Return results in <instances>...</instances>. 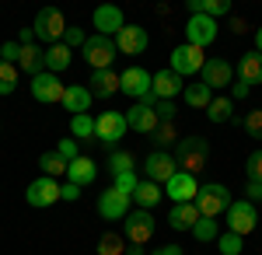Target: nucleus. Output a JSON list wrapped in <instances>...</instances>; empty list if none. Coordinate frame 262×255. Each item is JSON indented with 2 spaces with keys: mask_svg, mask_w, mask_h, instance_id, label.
<instances>
[{
  "mask_svg": "<svg viewBox=\"0 0 262 255\" xmlns=\"http://www.w3.org/2000/svg\"><path fill=\"white\" fill-rule=\"evenodd\" d=\"M32 32H35V39L56 46L67 35V18H63L56 7H42L39 14H35V21H32Z\"/></svg>",
  "mask_w": 262,
  "mask_h": 255,
  "instance_id": "3",
  "label": "nucleus"
},
{
  "mask_svg": "<svg viewBox=\"0 0 262 255\" xmlns=\"http://www.w3.org/2000/svg\"><path fill=\"white\" fill-rule=\"evenodd\" d=\"M217 39V18H206V14H192V18L185 21V42L189 46H210V42Z\"/></svg>",
  "mask_w": 262,
  "mask_h": 255,
  "instance_id": "14",
  "label": "nucleus"
},
{
  "mask_svg": "<svg viewBox=\"0 0 262 255\" xmlns=\"http://www.w3.org/2000/svg\"><path fill=\"white\" fill-rule=\"evenodd\" d=\"M18 70L21 74H32V77L46 74V49H39V46H21Z\"/></svg>",
  "mask_w": 262,
  "mask_h": 255,
  "instance_id": "24",
  "label": "nucleus"
},
{
  "mask_svg": "<svg viewBox=\"0 0 262 255\" xmlns=\"http://www.w3.org/2000/svg\"><path fill=\"white\" fill-rule=\"evenodd\" d=\"M245 175H248V182H262V151L248 154V161H245Z\"/></svg>",
  "mask_w": 262,
  "mask_h": 255,
  "instance_id": "43",
  "label": "nucleus"
},
{
  "mask_svg": "<svg viewBox=\"0 0 262 255\" xmlns=\"http://www.w3.org/2000/svg\"><path fill=\"white\" fill-rule=\"evenodd\" d=\"M224 217H227V231H231V235H238V238L252 235V231L259 227V210H255V203H248V199L231 203Z\"/></svg>",
  "mask_w": 262,
  "mask_h": 255,
  "instance_id": "6",
  "label": "nucleus"
},
{
  "mask_svg": "<svg viewBox=\"0 0 262 255\" xmlns=\"http://www.w3.org/2000/svg\"><path fill=\"white\" fill-rule=\"evenodd\" d=\"M255 53H259V56H262V28H259V32H255Z\"/></svg>",
  "mask_w": 262,
  "mask_h": 255,
  "instance_id": "53",
  "label": "nucleus"
},
{
  "mask_svg": "<svg viewBox=\"0 0 262 255\" xmlns=\"http://www.w3.org/2000/svg\"><path fill=\"white\" fill-rule=\"evenodd\" d=\"M122 95H129L133 101H150L154 105V74L143 67H129L122 70Z\"/></svg>",
  "mask_w": 262,
  "mask_h": 255,
  "instance_id": "5",
  "label": "nucleus"
},
{
  "mask_svg": "<svg viewBox=\"0 0 262 255\" xmlns=\"http://www.w3.org/2000/svg\"><path fill=\"white\" fill-rule=\"evenodd\" d=\"M63 95H67V88H63V80L56 74H39V77H32V98L39 101V105H63Z\"/></svg>",
  "mask_w": 262,
  "mask_h": 255,
  "instance_id": "12",
  "label": "nucleus"
},
{
  "mask_svg": "<svg viewBox=\"0 0 262 255\" xmlns=\"http://www.w3.org/2000/svg\"><path fill=\"white\" fill-rule=\"evenodd\" d=\"M192 14H206V18H224L231 14V0H189L185 4Z\"/></svg>",
  "mask_w": 262,
  "mask_h": 255,
  "instance_id": "30",
  "label": "nucleus"
},
{
  "mask_svg": "<svg viewBox=\"0 0 262 255\" xmlns=\"http://www.w3.org/2000/svg\"><path fill=\"white\" fill-rule=\"evenodd\" d=\"M248 91H252V88H248L245 80H234V98H238V101H242V98H248Z\"/></svg>",
  "mask_w": 262,
  "mask_h": 255,
  "instance_id": "49",
  "label": "nucleus"
},
{
  "mask_svg": "<svg viewBox=\"0 0 262 255\" xmlns=\"http://www.w3.org/2000/svg\"><path fill=\"white\" fill-rule=\"evenodd\" d=\"M182 98H185V105H189V109H210V101H213V91H210L203 80H196V84H185Z\"/></svg>",
  "mask_w": 262,
  "mask_h": 255,
  "instance_id": "29",
  "label": "nucleus"
},
{
  "mask_svg": "<svg viewBox=\"0 0 262 255\" xmlns=\"http://www.w3.org/2000/svg\"><path fill=\"white\" fill-rule=\"evenodd\" d=\"M18 42H21V46H35V32H32V28H21Z\"/></svg>",
  "mask_w": 262,
  "mask_h": 255,
  "instance_id": "51",
  "label": "nucleus"
},
{
  "mask_svg": "<svg viewBox=\"0 0 262 255\" xmlns=\"http://www.w3.org/2000/svg\"><path fill=\"white\" fill-rule=\"evenodd\" d=\"M203 67H206V53H203V49L189 46V42L171 49V70H175L182 80L189 77V74H203Z\"/></svg>",
  "mask_w": 262,
  "mask_h": 255,
  "instance_id": "9",
  "label": "nucleus"
},
{
  "mask_svg": "<svg viewBox=\"0 0 262 255\" xmlns=\"http://www.w3.org/2000/svg\"><path fill=\"white\" fill-rule=\"evenodd\" d=\"M245 196H248V203L262 199V182H248V185H245Z\"/></svg>",
  "mask_w": 262,
  "mask_h": 255,
  "instance_id": "48",
  "label": "nucleus"
},
{
  "mask_svg": "<svg viewBox=\"0 0 262 255\" xmlns=\"http://www.w3.org/2000/svg\"><path fill=\"white\" fill-rule=\"evenodd\" d=\"M67 178L74 182V185H91L95 178H98V164L91 161V157H77V161H70V168H67Z\"/></svg>",
  "mask_w": 262,
  "mask_h": 255,
  "instance_id": "26",
  "label": "nucleus"
},
{
  "mask_svg": "<svg viewBox=\"0 0 262 255\" xmlns=\"http://www.w3.org/2000/svg\"><path fill=\"white\" fill-rule=\"evenodd\" d=\"M206 119L210 122H231L234 119V98H213L210 101V109H206Z\"/></svg>",
  "mask_w": 262,
  "mask_h": 255,
  "instance_id": "32",
  "label": "nucleus"
},
{
  "mask_svg": "<svg viewBox=\"0 0 262 255\" xmlns=\"http://www.w3.org/2000/svg\"><path fill=\"white\" fill-rule=\"evenodd\" d=\"M234 77H238V74H234V67H231L227 59L213 56V59H206V67H203V77H200V80L210 88V91H217V88H227Z\"/></svg>",
  "mask_w": 262,
  "mask_h": 255,
  "instance_id": "16",
  "label": "nucleus"
},
{
  "mask_svg": "<svg viewBox=\"0 0 262 255\" xmlns=\"http://www.w3.org/2000/svg\"><path fill=\"white\" fill-rule=\"evenodd\" d=\"M56 154H60L63 161H77V157H81V147H77V140H74V137H60Z\"/></svg>",
  "mask_w": 262,
  "mask_h": 255,
  "instance_id": "42",
  "label": "nucleus"
},
{
  "mask_svg": "<svg viewBox=\"0 0 262 255\" xmlns=\"http://www.w3.org/2000/svg\"><path fill=\"white\" fill-rule=\"evenodd\" d=\"M88 91H91L95 98H112L116 91H122V74H116V70H95Z\"/></svg>",
  "mask_w": 262,
  "mask_h": 255,
  "instance_id": "21",
  "label": "nucleus"
},
{
  "mask_svg": "<svg viewBox=\"0 0 262 255\" xmlns=\"http://www.w3.org/2000/svg\"><path fill=\"white\" fill-rule=\"evenodd\" d=\"M84 42H88V35H84L81 28H74V25H70V28H67V35H63V46H67V49H70V46H81V49H84Z\"/></svg>",
  "mask_w": 262,
  "mask_h": 255,
  "instance_id": "45",
  "label": "nucleus"
},
{
  "mask_svg": "<svg viewBox=\"0 0 262 255\" xmlns=\"http://www.w3.org/2000/svg\"><path fill=\"white\" fill-rule=\"evenodd\" d=\"M161 196H164V189L158 185V182H147V178H143L140 185H137V193H133L137 210H154V206L161 203Z\"/></svg>",
  "mask_w": 262,
  "mask_h": 255,
  "instance_id": "27",
  "label": "nucleus"
},
{
  "mask_svg": "<svg viewBox=\"0 0 262 255\" xmlns=\"http://www.w3.org/2000/svg\"><path fill=\"white\" fill-rule=\"evenodd\" d=\"M217 248H221V255H242L245 241H242L238 235H231V231H227V235L217 238Z\"/></svg>",
  "mask_w": 262,
  "mask_h": 255,
  "instance_id": "38",
  "label": "nucleus"
},
{
  "mask_svg": "<svg viewBox=\"0 0 262 255\" xmlns=\"http://www.w3.org/2000/svg\"><path fill=\"white\" fill-rule=\"evenodd\" d=\"M126 130H129V122H126V116L116 112V109H108V112H101V116L95 119V137H98L105 147H116Z\"/></svg>",
  "mask_w": 262,
  "mask_h": 255,
  "instance_id": "10",
  "label": "nucleus"
},
{
  "mask_svg": "<svg viewBox=\"0 0 262 255\" xmlns=\"http://www.w3.org/2000/svg\"><path fill=\"white\" fill-rule=\"evenodd\" d=\"M242 126H245V133H248L252 140H262V109L248 112V116L242 119Z\"/></svg>",
  "mask_w": 262,
  "mask_h": 255,
  "instance_id": "39",
  "label": "nucleus"
},
{
  "mask_svg": "<svg viewBox=\"0 0 262 255\" xmlns=\"http://www.w3.org/2000/svg\"><path fill=\"white\" fill-rule=\"evenodd\" d=\"M84 63L91 67V70H112V63H116V56H119V49H116V39H108V35H88V42H84L81 49Z\"/></svg>",
  "mask_w": 262,
  "mask_h": 255,
  "instance_id": "2",
  "label": "nucleus"
},
{
  "mask_svg": "<svg viewBox=\"0 0 262 255\" xmlns=\"http://www.w3.org/2000/svg\"><path fill=\"white\" fill-rule=\"evenodd\" d=\"M154 112H158L161 122H171L175 119V101H154Z\"/></svg>",
  "mask_w": 262,
  "mask_h": 255,
  "instance_id": "46",
  "label": "nucleus"
},
{
  "mask_svg": "<svg viewBox=\"0 0 262 255\" xmlns=\"http://www.w3.org/2000/svg\"><path fill=\"white\" fill-rule=\"evenodd\" d=\"M150 140H154V147H158V151H164V147L175 140V126H171V122H161V126L150 133Z\"/></svg>",
  "mask_w": 262,
  "mask_h": 255,
  "instance_id": "41",
  "label": "nucleus"
},
{
  "mask_svg": "<svg viewBox=\"0 0 262 255\" xmlns=\"http://www.w3.org/2000/svg\"><path fill=\"white\" fill-rule=\"evenodd\" d=\"M175 172H179V161H175V154H168V151H150V154L143 157V175H147V182L164 185Z\"/></svg>",
  "mask_w": 262,
  "mask_h": 255,
  "instance_id": "11",
  "label": "nucleus"
},
{
  "mask_svg": "<svg viewBox=\"0 0 262 255\" xmlns=\"http://www.w3.org/2000/svg\"><path fill=\"white\" fill-rule=\"evenodd\" d=\"M25 199H28V206L46 210V206H53V203H60V199H63V185L56 182V178L39 175L32 185H28V189H25Z\"/></svg>",
  "mask_w": 262,
  "mask_h": 255,
  "instance_id": "8",
  "label": "nucleus"
},
{
  "mask_svg": "<svg viewBox=\"0 0 262 255\" xmlns=\"http://www.w3.org/2000/svg\"><path fill=\"white\" fill-rule=\"evenodd\" d=\"M63 199H67V203H77V199H81V185L67 182V185H63Z\"/></svg>",
  "mask_w": 262,
  "mask_h": 255,
  "instance_id": "47",
  "label": "nucleus"
},
{
  "mask_svg": "<svg viewBox=\"0 0 262 255\" xmlns=\"http://www.w3.org/2000/svg\"><path fill=\"white\" fill-rule=\"evenodd\" d=\"M192 238H196V241H217V220H213V217H200V220H196V227H192Z\"/></svg>",
  "mask_w": 262,
  "mask_h": 255,
  "instance_id": "36",
  "label": "nucleus"
},
{
  "mask_svg": "<svg viewBox=\"0 0 262 255\" xmlns=\"http://www.w3.org/2000/svg\"><path fill=\"white\" fill-rule=\"evenodd\" d=\"M179 91H185V84H182V77L171 67H168V70H154V98L158 101L179 98Z\"/></svg>",
  "mask_w": 262,
  "mask_h": 255,
  "instance_id": "20",
  "label": "nucleus"
},
{
  "mask_svg": "<svg viewBox=\"0 0 262 255\" xmlns=\"http://www.w3.org/2000/svg\"><path fill=\"white\" fill-rule=\"evenodd\" d=\"M147 42H150V35H147L143 25H126L119 35H116V49L126 53V56H140L143 49H147Z\"/></svg>",
  "mask_w": 262,
  "mask_h": 255,
  "instance_id": "17",
  "label": "nucleus"
},
{
  "mask_svg": "<svg viewBox=\"0 0 262 255\" xmlns=\"http://www.w3.org/2000/svg\"><path fill=\"white\" fill-rule=\"evenodd\" d=\"M133 164H137V161H133L129 151H112V154H108V172H112V175H126V172H133Z\"/></svg>",
  "mask_w": 262,
  "mask_h": 255,
  "instance_id": "34",
  "label": "nucleus"
},
{
  "mask_svg": "<svg viewBox=\"0 0 262 255\" xmlns=\"http://www.w3.org/2000/svg\"><path fill=\"white\" fill-rule=\"evenodd\" d=\"M126 122H129V130H133V133H147V137L161 126V119H158V112H154V105H150V101H133V105H129V112H126Z\"/></svg>",
  "mask_w": 262,
  "mask_h": 255,
  "instance_id": "15",
  "label": "nucleus"
},
{
  "mask_svg": "<svg viewBox=\"0 0 262 255\" xmlns=\"http://www.w3.org/2000/svg\"><path fill=\"white\" fill-rule=\"evenodd\" d=\"M98 214L105 220H126V214H129V196H122L119 189H105L98 196Z\"/></svg>",
  "mask_w": 262,
  "mask_h": 255,
  "instance_id": "19",
  "label": "nucleus"
},
{
  "mask_svg": "<svg viewBox=\"0 0 262 255\" xmlns=\"http://www.w3.org/2000/svg\"><path fill=\"white\" fill-rule=\"evenodd\" d=\"M175 161H179V172H189V175H200L210 161V143L200 133H189V137L179 140L175 147Z\"/></svg>",
  "mask_w": 262,
  "mask_h": 255,
  "instance_id": "1",
  "label": "nucleus"
},
{
  "mask_svg": "<svg viewBox=\"0 0 262 255\" xmlns=\"http://www.w3.org/2000/svg\"><path fill=\"white\" fill-rule=\"evenodd\" d=\"M150 255H182V248L179 245H161V248H154Z\"/></svg>",
  "mask_w": 262,
  "mask_h": 255,
  "instance_id": "50",
  "label": "nucleus"
},
{
  "mask_svg": "<svg viewBox=\"0 0 262 255\" xmlns=\"http://www.w3.org/2000/svg\"><path fill=\"white\" fill-rule=\"evenodd\" d=\"M91 101H95V95H91L84 84H70V88H67V95H63V109H67L70 116H88Z\"/></svg>",
  "mask_w": 262,
  "mask_h": 255,
  "instance_id": "23",
  "label": "nucleus"
},
{
  "mask_svg": "<svg viewBox=\"0 0 262 255\" xmlns=\"http://www.w3.org/2000/svg\"><path fill=\"white\" fill-rule=\"evenodd\" d=\"M129 248L126 241H122V235H116V231H105V235L98 238V245H95V252L98 255H122Z\"/></svg>",
  "mask_w": 262,
  "mask_h": 255,
  "instance_id": "33",
  "label": "nucleus"
},
{
  "mask_svg": "<svg viewBox=\"0 0 262 255\" xmlns=\"http://www.w3.org/2000/svg\"><path fill=\"white\" fill-rule=\"evenodd\" d=\"M234 199H231V193H227V185H221V182H206V185H200V196H196V206H200L203 217H217L227 214V206H231Z\"/></svg>",
  "mask_w": 262,
  "mask_h": 255,
  "instance_id": "4",
  "label": "nucleus"
},
{
  "mask_svg": "<svg viewBox=\"0 0 262 255\" xmlns=\"http://www.w3.org/2000/svg\"><path fill=\"white\" fill-rule=\"evenodd\" d=\"M18 67H14V63H4V59H0V95H11V91H14V88H18Z\"/></svg>",
  "mask_w": 262,
  "mask_h": 255,
  "instance_id": "35",
  "label": "nucleus"
},
{
  "mask_svg": "<svg viewBox=\"0 0 262 255\" xmlns=\"http://www.w3.org/2000/svg\"><path fill=\"white\" fill-rule=\"evenodd\" d=\"M126 255H143V245H129V248H126Z\"/></svg>",
  "mask_w": 262,
  "mask_h": 255,
  "instance_id": "52",
  "label": "nucleus"
},
{
  "mask_svg": "<svg viewBox=\"0 0 262 255\" xmlns=\"http://www.w3.org/2000/svg\"><path fill=\"white\" fill-rule=\"evenodd\" d=\"M200 217L203 214H200V206H196V203H175V206H171V214H168V227H171V231H192Z\"/></svg>",
  "mask_w": 262,
  "mask_h": 255,
  "instance_id": "22",
  "label": "nucleus"
},
{
  "mask_svg": "<svg viewBox=\"0 0 262 255\" xmlns=\"http://www.w3.org/2000/svg\"><path fill=\"white\" fill-rule=\"evenodd\" d=\"M137 185H140V178H137V172H126V175H116V185L112 189H119L122 196L133 199V193H137Z\"/></svg>",
  "mask_w": 262,
  "mask_h": 255,
  "instance_id": "40",
  "label": "nucleus"
},
{
  "mask_svg": "<svg viewBox=\"0 0 262 255\" xmlns=\"http://www.w3.org/2000/svg\"><path fill=\"white\" fill-rule=\"evenodd\" d=\"M154 214L150 210H133V214H126V220H122V235H126V241L129 245H147L150 238H154Z\"/></svg>",
  "mask_w": 262,
  "mask_h": 255,
  "instance_id": "7",
  "label": "nucleus"
},
{
  "mask_svg": "<svg viewBox=\"0 0 262 255\" xmlns=\"http://www.w3.org/2000/svg\"><path fill=\"white\" fill-rule=\"evenodd\" d=\"M18 56H21V42H4L0 46V59L4 63H14L18 67Z\"/></svg>",
  "mask_w": 262,
  "mask_h": 255,
  "instance_id": "44",
  "label": "nucleus"
},
{
  "mask_svg": "<svg viewBox=\"0 0 262 255\" xmlns=\"http://www.w3.org/2000/svg\"><path fill=\"white\" fill-rule=\"evenodd\" d=\"M70 137H74V140L95 137V119H91V116H74V119H70Z\"/></svg>",
  "mask_w": 262,
  "mask_h": 255,
  "instance_id": "37",
  "label": "nucleus"
},
{
  "mask_svg": "<svg viewBox=\"0 0 262 255\" xmlns=\"http://www.w3.org/2000/svg\"><path fill=\"white\" fill-rule=\"evenodd\" d=\"M70 59H74V53H70V49H67L63 42H56V46H49V49H46V70L60 77L63 70L70 67Z\"/></svg>",
  "mask_w": 262,
  "mask_h": 255,
  "instance_id": "28",
  "label": "nucleus"
},
{
  "mask_svg": "<svg viewBox=\"0 0 262 255\" xmlns=\"http://www.w3.org/2000/svg\"><path fill=\"white\" fill-rule=\"evenodd\" d=\"M39 168L46 178H60L67 175V168H70V161H63L56 151H46V154H39Z\"/></svg>",
  "mask_w": 262,
  "mask_h": 255,
  "instance_id": "31",
  "label": "nucleus"
},
{
  "mask_svg": "<svg viewBox=\"0 0 262 255\" xmlns=\"http://www.w3.org/2000/svg\"><path fill=\"white\" fill-rule=\"evenodd\" d=\"M95 28H98V35H119L122 28H126L122 7H116V4H98L95 7Z\"/></svg>",
  "mask_w": 262,
  "mask_h": 255,
  "instance_id": "18",
  "label": "nucleus"
},
{
  "mask_svg": "<svg viewBox=\"0 0 262 255\" xmlns=\"http://www.w3.org/2000/svg\"><path fill=\"white\" fill-rule=\"evenodd\" d=\"M238 80H245L248 88L252 84H262V56L255 49L242 53V59H238Z\"/></svg>",
  "mask_w": 262,
  "mask_h": 255,
  "instance_id": "25",
  "label": "nucleus"
},
{
  "mask_svg": "<svg viewBox=\"0 0 262 255\" xmlns=\"http://www.w3.org/2000/svg\"><path fill=\"white\" fill-rule=\"evenodd\" d=\"M164 196L171 199V203H196L200 182H196V175H189V172H175V175L164 182Z\"/></svg>",
  "mask_w": 262,
  "mask_h": 255,
  "instance_id": "13",
  "label": "nucleus"
}]
</instances>
